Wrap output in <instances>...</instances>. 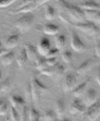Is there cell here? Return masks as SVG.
Returning a JSON list of instances; mask_svg holds the SVG:
<instances>
[{
	"label": "cell",
	"mask_w": 100,
	"mask_h": 121,
	"mask_svg": "<svg viewBox=\"0 0 100 121\" xmlns=\"http://www.w3.org/2000/svg\"><path fill=\"white\" fill-rule=\"evenodd\" d=\"M59 7L60 9L58 14L59 18L66 24L82 23L86 22L84 11L79 6L68 3L65 0H58Z\"/></svg>",
	"instance_id": "1"
},
{
	"label": "cell",
	"mask_w": 100,
	"mask_h": 121,
	"mask_svg": "<svg viewBox=\"0 0 100 121\" xmlns=\"http://www.w3.org/2000/svg\"><path fill=\"white\" fill-rule=\"evenodd\" d=\"M70 26L78 29L80 31L84 33L88 37L92 38L99 37L100 35V31L94 22L88 21L82 23H71Z\"/></svg>",
	"instance_id": "2"
},
{
	"label": "cell",
	"mask_w": 100,
	"mask_h": 121,
	"mask_svg": "<svg viewBox=\"0 0 100 121\" xmlns=\"http://www.w3.org/2000/svg\"><path fill=\"white\" fill-rule=\"evenodd\" d=\"M29 84L32 92V98L33 100H39L43 94L47 93L49 91V89L43 84L37 77H33Z\"/></svg>",
	"instance_id": "3"
},
{
	"label": "cell",
	"mask_w": 100,
	"mask_h": 121,
	"mask_svg": "<svg viewBox=\"0 0 100 121\" xmlns=\"http://www.w3.org/2000/svg\"><path fill=\"white\" fill-rule=\"evenodd\" d=\"M35 16L33 14L29 12L24 13L22 16L15 22V26L22 33H25L31 29L34 22Z\"/></svg>",
	"instance_id": "4"
},
{
	"label": "cell",
	"mask_w": 100,
	"mask_h": 121,
	"mask_svg": "<svg viewBox=\"0 0 100 121\" xmlns=\"http://www.w3.org/2000/svg\"><path fill=\"white\" fill-rule=\"evenodd\" d=\"M69 30L70 32V43L71 48L75 52H84L86 48V45L84 44V43L82 41L78 34L73 29H69Z\"/></svg>",
	"instance_id": "5"
},
{
	"label": "cell",
	"mask_w": 100,
	"mask_h": 121,
	"mask_svg": "<svg viewBox=\"0 0 100 121\" xmlns=\"http://www.w3.org/2000/svg\"><path fill=\"white\" fill-rule=\"evenodd\" d=\"M100 116V100L88 107L84 113V118L88 121H95Z\"/></svg>",
	"instance_id": "6"
},
{
	"label": "cell",
	"mask_w": 100,
	"mask_h": 121,
	"mask_svg": "<svg viewBox=\"0 0 100 121\" xmlns=\"http://www.w3.org/2000/svg\"><path fill=\"white\" fill-rule=\"evenodd\" d=\"M77 86V79L75 75L71 73L66 74L63 85V89L65 92L72 91Z\"/></svg>",
	"instance_id": "7"
},
{
	"label": "cell",
	"mask_w": 100,
	"mask_h": 121,
	"mask_svg": "<svg viewBox=\"0 0 100 121\" xmlns=\"http://www.w3.org/2000/svg\"><path fill=\"white\" fill-rule=\"evenodd\" d=\"M86 111V105H83L79 98H75V99L71 103L69 107V113L72 115L75 114H84Z\"/></svg>",
	"instance_id": "8"
},
{
	"label": "cell",
	"mask_w": 100,
	"mask_h": 121,
	"mask_svg": "<svg viewBox=\"0 0 100 121\" xmlns=\"http://www.w3.org/2000/svg\"><path fill=\"white\" fill-rule=\"evenodd\" d=\"M50 49H51V46H50V41L49 39L46 37H43L40 40L37 47L39 54L43 57H46Z\"/></svg>",
	"instance_id": "9"
},
{
	"label": "cell",
	"mask_w": 100,
	"mask_h": 121,
	"mask_svg": "<svg viewBox=\"0 0 100 121\" xmlns=\"http://www.w3.org/2000/svg\"><path fill=\"white\" fill-rule=\"evenodd\" d=\"M97 101V92L96 91L90 88L84 93V98H83V102L86 107L88 108L93 104H94Z\"/></svg>",
	"instance_id": "10"
},
{
	"label": "cell",
	"mask_w": 100,
	"mask_h": 121,
	"mask_svg": "<svg viewBox=\"0 0 100 121\" xmlns=\"http://www.w3.org/2000/svg\"><path fill=\"white\" fill-rule=\"evenodd\" d=\"M96 63V61L93 59H88L82 62L78 67L76 68V72L78 74H84L93 68Z\"/></svg>",
	"instance_id": "11"
},
{
	"label": "cell",
	"mask_w": 100,
	"mask_h": 121,
	"mask_svg": "<svg viewBox=\"0 0 100 121\" xmlns=\"http://www.w3.org/2000/svg\"><path fill=\"white\" fill-rule=\"evenodd\" d=\"M90 81V78H87L83 83H82L79 85H77L75 89H74L71 92H72V95H73L74 97L79 98L81 97L82 95H84L85 91L86 89V87L88 85Z\"/></svg>",
	"instance_id": "12"
},
{
	"label": "cell",
	"mask_w": 100,
	"mask_h": 121,
	"mask_svg": "<svg viewBox=\"0 0 100 121\" xmlns=\"http://www.w3.org/2000/svg\"><path fill=\"white\" fill-rule=\"evenodd\" d=\"M24 48L26 52L27 55L28 57V60H34L36 59V58L38 57V50L37 48L35 47L34 46L30 43H27L25 44Z\"/></svg>",
	"instance_id": "13"
},
{
	"label": "cell",
	"mask_w": 100,
	"mask_h": 121,
	"mask_svg": "<svg viewBox=\"0 0 100 121\" xmlns=\"http://www.w3.org/2000/svg\"><path fill=\"white\" fill-rule=\"evenodd\" d=\"M83 11L85 10H96L100 11V5L99 3H96L95 0H90L83 1L82 3H79L78 5Z\"/></svg>",
	"instance_id": "14"
},
{
	"label": "cell",
	"mask_w": 100,
	"mask_h": 121,
	"mask_svg": "<svg viewBox=\"0 0 100 121\" xmlns=\"http://www.w3.org/2000/svg\"><path fill=\"white\" fill-rule=\"evenodd\" d=\"M43 32L48 35H56L60 32L58 26L54 24H45L42 27Z\"/></svg>",
	"instance_id": "15"
},
{
	"label": "cell",
	"mask_w": 100,
	"mask_h": 121,
	"mask_svg": "<svg viewBox=\"0 0 100 121\" xmlns=\"http://www.w3.org/2000/svg\"><path fill=\"white\" fill-rule=\"evenodd\" d=\"M65 102L63 99L59 98L55 101V112L58 117L61 118L65 114ZM59 118V119H60Z\"/></svg>",
	"instance_id": "16"
},
{
	"label": "cell",
	"mask_w": 100,
	"mask_h": 121,
	"mask_svg": "<svg viewBox=\"0 0 100 121\" xmlns=\"http://www.w3.org/2000/svg\"><path fill=\"white\" fill-rule=\"evenodd\" d=\"M36 8H37V5L35 3H32V4L23 6L21 7H18L15 10H13V11L11 10L9 12H10V13L14 14L19 13H28L29 12H32L33 10H34Z\"/></svg>",
	"instance_id": "17"
},
{
	"label": "cell",
	"mask_w": 100,
	"mask_h": 121,
	"mask_svg": "<svg viewBox=\"0 0 100 121\" xmlns=\"http://www.w3.org/2000/svg\"><path fill=\"white\" fill-rule=\"evenodd\" d=\"M20 35L18 33H14L10 35L5 42V46L7 49H12L18 45Z\"/></svg>",
	"instance_id": "18"
},
{
	"label": "cell",
	"mask_w": 100,
	"mask_h": 121,
	"mask_svg": "<svg viewBox=\"0 0 100 121\" xmlns=\"http://www.w3.org/2000/svg\"><path fill=\"white\" fill-rule=\"evenodd\" d=\"M14 58H15L14 53L12 51H9L8 52L6 53L5 54H4L1 57V62L3 66H8L13 62Z\"/></svg>",
	"instance_id": "19"
},
{
	"label": "cell",
	"mask_w": 100,
	"mask_h": 121,
	"mask_svg": "<svg viewBox=\"0 0 100 121\" xmlns=\"http://www.w3.org/2000/svg\"><path fill=\"white\" fill-rule=\"evenodd\" d=\"M10 102L11 105L14 108H22L24 105H26V102L24 98L21 96H19L16 95H13L10 98Z\"/></svg>",
	"instance_id": "20"
},
{
	"label": "cell",
	"mask_w": 100,
	"mask_h": 121,
	"mask_svg": "<svg viewBox=\"0 0 100 121\" xmlns=\"http://www.w3.org/2000/svg\"><path fill=\"white\" fill-rule=\"evenodd\" d=\"M28 60V57L26 50L24 48L23 49H22L18 57L16 58V63L19 68H22V66H24L25 64L27 63Z\"/></svg>",
	"instance_id": "21"
},
{
	"label": "cell",
	"mask_w": 100,
	"mask_h": 121,
	"mask_svg": "<svg viewBox=\"0 0 100 121\" xmlns=\"http://www.w3.org/2000/svg\"><path fill=\"white\" fill-rule=\"evenodd\" d=\"M53 76L52 78L54 79H60L63 76L64 72H65V69L63 67V65H62L60 64L56 63L55 66H53Z\"/></svg>",
	"instance_id": "22"
},
{
	"label": "cell",
	"mask_w": 100,
	"mask_h": 121,
	"mask_svg": "<svg viewBox=\"0 0 100 121\" xmlns=\"http://www.w3.org/2000/svg\"><path fill=\"white\" fill-rule=\"evenodd\" d=\"M35 62L36 65L35 68L40 72L48 67L46 63V58H45V57H43L42 55H38V57L35 60Z\"/></svg>",
	"instance_id": "23"
},
{
	"label": "cell",
	"mask_w": 100,
	"mask_h": 121,
	"mask_svg": "<svg viewBox=\"0 0 100 121\" xmlns=\"http://www.w3.org/2000/svg\"><path fill=\"white\" fill-rule=\"evenodd\" d=\"M56 15V10L52 6L50 5H48L45 11V17L46 20H52L54 18Z\"/></svg>",
	"instance_id": "24"
},
{
	"label": "cell",
	"mask_w": 100,
	"mask_h": 121,
	"mask_svg": "<svg viewBox=\"0 0 100 121\" xmlns=\"http://www.w3.org/2000/svg\"><path fill=\"white\" fill-rule=\"evenodd\" d=\"M58 116L55 111L53 110H48L45 111L43 116V120L46 121H54L57 120Z\"/></svg>",
	"instance_id": "25"
},
{
	"label": "cell",
	"mask_w": 100,
	"mask_h": 121,
	"mask_svg": "<svg viewBox=\"0 0 100 121\" xmlns=\"http://www.w3.org/2000/svg\"><path fill=\"white\" fill-rule=\"evenodd\" d=\"M40 113L35 108H30L28 111V121H39L40 120Z\"/></svg>",
	"instance_id": "26"
},
{
	"label": "cell",
	"mask_w": 100,
	"mask_h": 121,
	"mask_svg": "<svg viewBox=\"0 0 100 121\" xmlns=\"http://www.w3.org/2000/svg\"><path fill=\"white\" fill-rule=\"evenodd\" d=\"M11 83L10 78H7L3 82H0V93L8 92L11 89Z\"/></svg>",
	"instance_id": "27"
},
{
	"label": "cell",
	"mask_w": 100,
	"mask_h": 121,
	"mask_svg": "<svg viewBox=\"0 0 100 121\" xmlns=\"http://www.w3.org/2000/svg\"><path fill=\"white\" fill-rule=\"evenodd\" d=\"M99 11H96V10H85L84 11L86 20L88 21L94 22L95 18Z\"/></svg>",
	"instance_id": "28"
},
{
	"label": "cell",
	"mask_w": 100,
	"mask_h": 121,
	"mask_svg": "<svg viewBox=\"0 0 100 121\" xmlns=\"http://www.w3.org/2000/svg\"><path fill=\"white\" fill-rule=\"evenodd\" d=\"M66 44V37L63 35H61L58 36L55 40L56 48H57L58 50H62Z\"/></svg>",
	"instance_id": "29"
},
{
	"label": "cell",
	"mask_w": 100,
	"mask_h": 121,
	"mask_svg": "<svg viewBox=\"0 0 100 121\" xmlns=\"http://www.w3.org/2000/svg\"><path fill=\"white\" fill-rule=\"evenodd\" d=\"M28 111L29 109L26 105H24L21 108V111L20 113V121H28Z\"/></svg>",
	"instance_id": "30"
},
{
	"label": "cell",
	"mask_w": 100,
	"mask_h": 121,
	"mask_svg": "<svg viewBox=\"0 0 100 121\" xmlns=\"http://www.w3.org/2000/svg\"><path fill=\"white\" fill-rule=\"evenodd\" d=\"M62 59L64 63H70L73 59V53L70 51H64L62 53Z\"/></svg>",
	"instance_id": "31"
},
{
	"label": "cell",
	"mask_w": 100,
	"mask_h": 121,
	"mask_svg": "<svg viewBox=\"0 0 100 121\" xmlns=\"http://www.w3.org/2000/svg\"><path fill=\"white\" fill-rule=\"evenodd\" d=\"M10 115H11V120L14 121H20V113H19L18 110L16 108H14L13 106L11 105V112H10Z\"/></svg>",
	"instance_id": "32"
},
{
	"label": "cell",
	"mask_w": 100,
	"mask_h": 121,
	"mask_svg": "<svg viewBox=\"0 0 100 121\" xmlns=\"http://www.w3.org/2000/svg\"><path fill=\"white\" fill-rule=\"evenodd\" d=\"M16 0H0V8H5L14 3Z\"/></svg>",
	"instance_id": "33"
},
{
	"label": "cell",
	"mask_w": 100,
	"mask_h": 121,
	"mask_svg": "<svg viewBox=\"0 0 100 121\" xmlns=\"http://www.w3.org/2000/svg\"><path fill=\"white\" fill-rule=\"evenodd\" d=\"M60 52V50H58L57 48H51L49 51V52L48 53L47 55L45 57H54L56 55H58Z\"/></svg>",
	"instance_id": "34"
},
{
	"label": "cell",
	"mask_w": 100,
	"mask_h": 121,
	"mask_svg": "<svg viewBox=\"0 0 100 121\" xmlns=\"http://www.w3.org/2000/svg\"><path fill=\"white\" fill-rule=\"evenodd\" d=\"M46 63L48 67H53L56 64V58L54 57H46Z\"/></svg>",
	"instance_id": "35"
},
{
	"label": "cell",
	"mask_w": 100,
	"mask_h": 121,
	"mask_svg": "<svg viewBox=\"0 0 100 121\" xmlns=\"http://www.w3.org/2000/svg\"><path fill=\"white\" fill-rule=\"evenodd\" d=\"M7 111H8V105L7 101L5 100L0 108V115H5Z\"/></svg>",
	"instance_id": "36"
},
{
	"label": "cell",
	"mask_w": 100,
	"mask_h": 121,
	"mask_svg": "<svg viewBox=\"0 0 100 121\" xmlns=\"http://www.w3.org/2000/svg\"><path fill=\"white\" fill-rule=\"evenodd\" d=\"M41 74L47 76L49 77H52L53 76V70L52 69H50V67H47V69L43 70L42 71L40 72Z\"/></svg>",
	"instance_id": "37"
},
{
	"label": "cell",
	"mask_w": 100,
	"mask_h": 121,
	"mask_svg": "<svg viewBox=\"0 0 100 121\" xmlns=\"http://www.w3.org/2000/svg\"><path fill=\"white\" fill-rule=\"evenodd\" d=\"M32 3H35L36 4V0H22L21 4L19 6V7H23V6L29 5V4H32Z\"/></svg>",
	"instance_id": "38"
},
{
	"label": "cell",
	"mask_w": 100,
	"mask_h": 121,
	"mask_svg": "<svg viewBox=\"0 0 100 121\" xmlns=\"http://www.w3.org/2000/svg\"><path fill=\"white\" fill-rule=\"evenodd\" d=\"M95 79L100 86V66L98 67L95 73Z\"/></svg>",
	"instance_id": "39"
},
{
	"label": "cell",
	"mask_w": 100,
	"mask_h": 121,
	"mask_svg": "<svg viewBox=\"0 0 100 121\" xmlns=\"http://www.w3.org/2000/svg\"><path fill=\"white\" fill-rule=\"evenodd\" d=\"M95 52L96 55L100 58V42L96 45L95 48Z\"/></svg>",
	"instance_id": "40"
},
{
	"label": "cell",
	"mask_w": 100,
	"mask_h": 121,
	"mask_svg": "<svg viewBox=\"0 0 100 121\" xmlns=\"http://www.w3.org/2000/svg\"><path fill=\"white\" fill-rule=\"evenodd\" d=\"M50 0H36V4H37V7L39 6L42 5L45 3H47L48 1H49Z\"/></svg>",
	"instance_id": "41"
},
{
	"label": "cell",
	"mask_w": 100,
	"mask_h": 121,
	"mask_svg": "<svg viewBox=\"0 0 100 121\" xmlns=\"http://www.w3.org/2000/svg\"><path fill=\"white\" fill-rule=\"evenodd\" d=\"M9 51V50L7 48H0V59L4 54H5L6 53L8 52Z\"/></svg>",
	"instance_id": "42"
},
{
	"label": "cell",
	"mask_w": 100,
	"mask_h": 121,
	"mask_svg": "<svg viewBox=\"0 0 100 121\" xmlns=\"http://www.w3.org/2000/svg\"><path fill=\"white\" fill-rule=\"evenodd\" d=\"M94 22L100 24V11L97 13V15H96V16H95V18Z\"/></svg>",
	"instance_id": "43"
},
{
	"label": "cell",
	"mask_w": 100,
	"mask_h": 121,
	"mask_svg": "<svg viewBox=\"0 0 100 121\" xmlns=\"http://www.w3.org/2000/svg\"><path fill=\"white\" fill-rule=\"evenodd\" d=\"M5 101V100H4V99H1L0 100V108H1V106L2 105V104L4 103Z\"/></svg>",
	"instance_id": "44"
},
{
	"label": "cell",
	"mask_w": 100,
	"mask_h": 121,
	"mask_svg": "<svg viewBox=\"0 0 100 121\" xmlns=\"http://www.w3.org/2000/svg\"><path fill=\"white\" fill-rule=\"evenodd\" d=\"M1 78H2V74H1V70H0V82H1Z\"/></svg>",
	"instance_id": "45"
},
{
	"label": "cell",
	"mask_w": 100,
	"mask_h": 121,
	"mask_svg": "<svg viewBox=\"0 0 100 121\" xmlns=\"http://www.w3.org/2000/svg\"><path fill=\"white\" fill-rule=\"evenodd\" d=\"M1 46H2V45H1V41H0V48H1Z\"/></svg>",
	"instance_id": "46"
}]
</instances>
